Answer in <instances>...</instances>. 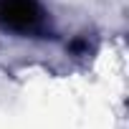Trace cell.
<instances>
[{
	"mask_svg": "<svg viewBox=\"0 0 129 129\" xmlns=\"http://www.w3.org/2000/svg\"><path fill=\"white\" fill-rule=\"evenodd\" d=\"M0 28L10 33H38L43 28V10L38 0H0Z\"/></svg>",
	"mask_w": 129,
	"mask_h": 129,
	"instance_id": "obj_1",
	"label": "cell"
}]
</instances>
